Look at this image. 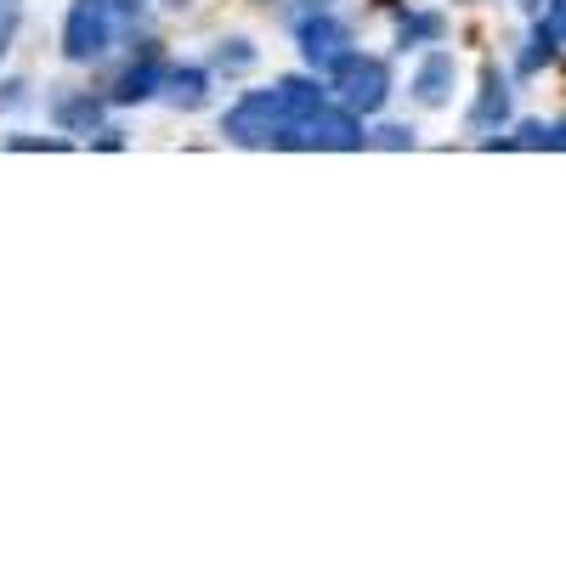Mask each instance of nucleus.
Instances as JSON below:
<instances>
[{
  "label": "nucleus",
  "instance_id": "nucleus-1",
  "mask_svg": "<svg viewBox=\"0 0 566 566\" xmlns=\"http://www.w3.org/2000/svg\"><path fill=\"white\" fill-rule=\"evenodd\" d=\"M323 85H328V97H335L340 108H352L357 119H374V114L391 103V63L352 45L340 63L323 69Z\"/></svg>",
  "mask_w": 566,
  "mask_h": 566
},
{
  "label": "nucleus",
  "instance_id": "nucleus-2",
  "mask_svg": "<svg viewBox=\"0 0 566 566\" xmlns=\"http://www.w3.org/2000/svg\"><path fill=\"white\" fill-rule=\"evenodd\" d=\"M221 136L232 142V148H250V154L290 148V119L277 114L272 85H266V91H244V97L221 114Z\"/></svg>",
  "mask_w": 566,
  "mask_h": 566
},
{
  "label": "nucleus",
  "instance_id": "nucleus-3",
  "mask_svg": "<svg viewBox=\"0 0 566 566\" xmlns=\"http://www.w3.org/2000/svg\"><path fill=\"white\" fill-rule=\"evenodd\" d=\"M114 7L108 0H69V18H63V57L74 69H91V63H103L108 57V45H114Z\"/></svg>",
  "mask_w": 566,
  "mask_h": 566
},
{
  "label": "nucleus",
  "instance_id": "nucleus-4",
  "mask_svg": "<svg viewBox=\"0 0 566 566\" xmlns=\"http://www.w3.org/2000/svg\"><path fill=\"white\" fill-rule=\"evenodd\" d=\"M290 148H312V154H363L368 148V130L352 108H340L328 97L323 108H312L295 130H290Z\"/></svg>",
  "mask_w": 566,
  "mask_h": 566
},
{
  "label": "nucleus",
  "instance_id": "nucleus-5",
  "mask_svg": "<svg viewBox=\"0 0 566 566\" xmlns=\"http://www.w3.org/2000/svg\"><path fill=\"white\" fill-rule=\"evenodd\" d=\"M295 45H301V57L312 74H323L328 63H340L352 52V29L328 12V7H312L301 23H295Z\"/></svg>",
  "mask_w": 566,
  "mask_h": 566
},
{
  "label": "nucleus",
  "instance_id": "nucleus-6",
  "mask_svg": "<svg viewBox=\"0 0 566 566\" xmlns=\"http://www.w3.org/2000/svg\"><path fill=\"white\" fill-rule=\"evenodd\" d=\"M159 80H165V57H159V52H142V57H130V63L114 74V85L103 91V97H108V108L154 103V97H159Z\"/></svg>",
  "mask_w": 566,
  "mask_h": 566
},
{
  "label": "nucleus",
  "instance_id": "nucleus-7",
  "mask_svg": "<svg viewBox=\"0 0 566 566\" xmlns=\"http://www.w3.org/2000/svg\"><path fill=\"white\" fill-rule=\"evenodd\" d=\"M510 74L499 69V63H488L482 69V97H476V108H470V130H476L482 142H493L504 125H510Z\"/></svg>",
  "mask_w": 566,
  "mask_h": 566
},
{
  "label": "nucleus",
  "instance_id": "nucleus-8",
  "mask_svg": "<svg viewBox=\"0 0 566 566\" xmlns=\"http://www.w3.org/2000/svg\"><path fill=\"white\" fill-rule=\"evenodd\" d=\"M459 85V57L442 52V45H424V63L413 69V103L419 108H442Z\"/></svg>",
  "mask_w": 566,
  "mask_h": 566
},
{
  "label": "nucleus",
  "instance_id": "nucleus-9",
  "mask_svg": "<svg viewBox=\"0 0 566 566\" xmlns=\"http://www.w3.org/2000/svg\"><path fill=\"white\" fill-rule=\"evenodd\" d=\"M52 119H57V130L74 142V136H97L103 125H108V97H97V91H63V97L52 103Z\"/></svg>",
  "mask_w": 566,
  "mask_h": 566
},
{
  "label": "nucleus",
  "instance_id": "nucleus-10",
  "mask_svg": "<svg viewBox=\"0 0 566 566\" xmlns=\"http://www.w3.org/2000/svg\"><path fill=\"white\" fill-rule=\"evenodd\" d=\"M272 103H277V114L290 119V130L312 114V108H323L328 103V85H323V74H283V80H272Z\"/></svg>",
  "mask_w": 566,
  "mask_h": 566
},
{
  "label": "nucleus",
  "instance_id": "nucleus-11",
  "mask_svg": "<svg viewBox=\"0 0 566 566\" xmlns=\"http://www.w3.org/2000/svg\"><path fill=\"white\" fill-rule=\"evenodd\" d=\"M159 97L181 114H199L210 103V69L205 63H165V80H159Z\"/></svg>",
  "mask_w": 566,
  "mask_h": 566
},
{
  "label": "nucleus",
  "instance_id": "nucleus-12",
  "mask_svg": "<svg viewBox=\"0 0 566 566\" xmlns=\"http://www.w3.org/2000/svg\"><path fill=\"white\" fill-rule=\"evenodd\" d=\"M448 40V18L431 7H408L397 18V52H424V45H442Z\"/></svg>",
  "mask_w": 566,
  "mask_h": 566
},
{
  "label": "nucleus",
  "instance_id": "nucleus-13",
  "mask_svg": "<svg viewBox=\"0 0 566 566\" xmlns=\"http://www.w3.org/2000/svg\"><path fill=\"white\" fill-rule=\"evenodd\" d=\"M560 57V0H549L544 18L533 23V40H527V52H522V74H538Z\"/></svg>",
  "mask_w": 566,
  "mask_h": 566
},
{
  "label": "nucleus",
  "instance_id": "nucleus-14",
  "mask_svg": "<svg viewBox=\"0 0 566 566\" xmlns=\"http://www.w3.org/2000/svg\"><path fill=\"white\" fill-rule=\"evenodd\" d=\"M499 148H527V154H538V148H549V154H560L566 142H560V119H522L515 125V136H493ZM488 142V148H493Z\"/></svg>",
  "mask_w": 566,
  "mask_h": 566
},
{
  "label": "nucleus",
  "instance_id": "nucleus-15",
  "mask_svg": "<svg viewBox=\"0 0 566 566\" xmlns=\"http://www.w3.org/2000/svg\"><path fill=\"white\" fill-rule=\"evenodd\" d=\"M255 69V45L244 34H232L216 45V57H210V74H250Z\"/></svg>",
  "mask_w": 566,
  "mask_h": 566
},
{
  "label": "nucleus",
  "instance_id": "nucleus-16",
  "mask_svg": "<svg viewBox=\"0 0 566 566\" xmlns=\"http://www.w3.org/2000/svg\"><path fill=\"white\" fill-rule=\"evenodd\" d=\"M18 29H23V0H0V57L12 52Z\"/></svg>",
  "mask_w": 566,
  "mask_h": 566
},
{
  "label": "nucleus",
  "instance_id": "nucleus-17",
  "mask_svg": "<svg viewBox=\"0 0 566 566\" xmlns=\"http://www.w3.org/2000/svg\"><path fill=\"white\" fill-rule=\"evenodd\" d=\"M368 148H386V154H402V148H413V125H380L368 136Z\"/></svg>",
  "mask_w": 566,
  "mask_h": 566
},
{
  "label": "nucleus",
  "instance_id": "nucleus-18",
  "mask_svg": "<svg viewBox=\"0 0 566 566\" xmlns=\"http://www.w3.org/2000/svg\"><path fill=\"white\" fill-rule=\"evenodd\" d=\"M7 148H18V154H40V148L45 154H63V148H74V142L69 136H12Z\"/></svg>",
  "mask_w": 566,
  "mask_h": 566
},
{
  "label": "nucleus",
  "instance_id": "nucleus-19",
  "mask_svg": "<svg viewBox=\"0 0 566 566\" xmlns=\"http://www.w3.org/2000/svg\"><path fill=\"white\" fill-rule=\"evenodd\" d=\"M23 103H29V85H23V80L0 85V108H23Z\"/></svg>",
  "mask_w": 566,
  "mask_h": 566
},
{
  "label": "nucleus",
  "instance_id": "nucleus-20",
  "mask_svg": "<svg viewBox=\"0 0 566 566\" xmlns=\"http://www.w3.org/2000/svg\"><path fill=\"white\" fill-rule=\"evenodd\" d=\"M114 7V18H125V23H136L142 12H148V0H108Z\"/></svg>",
  "mask_w": 566,
  "mask_h": 566
}]
</instances>
